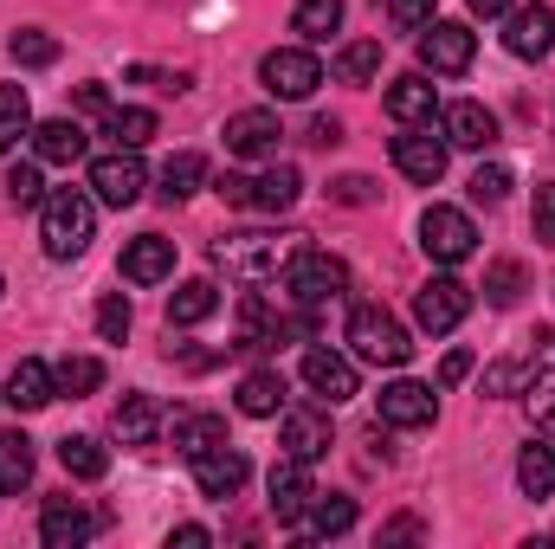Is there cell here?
<instances>
[{
  "instance_id": "7a4b0ae2",
  "label": "cell",
  "mask_w": 555,
  "mask_h": 549,
  "mask_svg": "<svg viewBox=\"0 0 555 549\" xmlns=\"http://www.w3.org/2000/svg\"><path fill=\"white\" fill-rule=\"evenodd\" d=\"M91 233H98V201L85 188H59L39 201V240L52 259H78L91 246Z\"/></svg>"
},
{
  "instance_id": "4dcf8cb0",
  "label": "cell",
  "mask_w": 555,
  "mask_h": 549,
  "mask_svg": "<svg viewBox=\"0 0 555 549\" xmlns=\"http://www.w3.org/2000/svg\"><path fill=\"white\" fill-rule=\"evenodd\" d=\"M33 485V439L26 433H0V498Z\"/></svg>"
},
{
  "instance_id": "484cf974",
  "label": "cell",
  "mask_w": 555,
  "mask_h": 549,
  "mask_svg": "<svg viewBox=\"0 0 555 549\" xmlns=\"http://www.w3.org/2000/svg\"><path fill=\"white\" fill-rule=\"evenodd\" d=\"M168 433H175V446H181V452H188V459H194V452H207V446H220V439H227V420H220V413H175V420H168Z\"/></svg>"
},
{
  "instance_id": "7c38bea8",
  "label": "cell",
  "mask_w": 555,
  "mask_h": 549,
  "mask_svg": "<svg viewBox=\"0 0 555 549\" xmlns=\"http://www.w3.org/2000/svg\"><path fill=\"white\" fill-rule=\"evenodd\" d=\"M304 382H310V395H317L323 408H336V401L362 395L356 362H349V356H336V349H304Z\"/></svg>"
},
{
  "instance_id": "83f0119b",
  "label": "cell",
  "mask_w": 555,
  "mask_h": 549,
  "mask_svg": "<svg viewBox=\"0 0 555 549\" xmlns=\"http://www.w3.org/2000/svg\"><path fill=\"white\" fill-rule=\"evenodd\" d=\"M162 433V401L155 395H130L124 408H117V439L124 446H149Z\"/></svg>"
},
{
  "instance_id": "44dd1931",
  "label": "cell",
  "mask_w": 555,
  "mask_h": 549,
  "mask_svg": "<svg viewBox=\"0 0 555 549\" xmlns=\"http://www.w3.org/2000/svg\"><path fill=\"white\" fill-rule=\"evenodd\" d=\"M446 142H459V149H491V142H498V117H491L478 98L446 104Z\"/></svg>"
},
{
  "instance_id": "30bf717a",
  "label": "cell",
  "mask_w": 555,
  "mask_h": 549,
  "mask_svg": "<svg viewBox=\"0 0 555 549\" xmlns=\"http://www.w3.org/2000/svg\"><path fill=\"white\" fill-rule=\"evenodd\" d=\"M266 491H272V511L278 524H304V511H310V498H317V478H310V459H297V452H284L272 465V478H266Z\"/></svg>"
},
{
  "instance_id": "5bb4252c",
  "label": "cell",
  "mask_w": 555,
  "mask_h": 549,
  "mask_svg": "<svg viewBox=\"0 0 555 549\" xmlns=\"http://www.w3.org/2000/svg\"><path fill=\"white\" fill-rule=\"evenodd\" d=\"M504 46L517 52V59H543L555 46V13L543 0H530V7H511L504 13Z\"/></svg>"
},
{
  "instance_id": "52a82bcc",
  "label": "cell",
  "mask_w": 555,
  "mask_h": 549,
  "mask_svg": "<svg viewBox=\"0 0 555 549\" xmlns=\"http://www.w3.org/2000/svg\"><path fill=\"white\" fill-rule=\"evenodd\" d=\"M472 52H478V33L472 26H459V20H426L420 26V65L426 72H465L472 65Z\"/></svg>"
},
{
  "instance_id": "60d3db41",
  "label": "cell",
  "mask_w": 555,
  "mask_h": 549,
  "mask_svg": "<svg viewBox=\"0 0 555 549\" xmlns=\"http://www.w3.org/2000/svg\"><path fill=\"white\" fill-rule=\"evenodd\" d=\"M336 72H343L349 85H369V78L382 72V39H356V46H343V59H336Z\"/></svg>"
},
{
  "instance_id": "db71d44e",
  "label": "cell",
  "mask_w": 555,
  "mask_h": 549,
  "mask_svg": "<svg viewBox=\"0 0 555 549\" xmlns=\"http://www.w3.org/2000/svg\"><path fill=\"white\" fill-rule=\"evenodd\" d=\"M168 544H188V549H201V544H214V537H207V531H201V524H181V531H175V537H168Z\"/></svg>"
},
{
  "instance_id": "8fae6325",
  "label": "cell",
  "mask_w": 555,
  "mask_h": 549,
  "mask_svg": "<svg viewBox=\"0 0 555 549\" xmlns=\"http://www.w3.org/2000/svg\"><path fill=\"white\" fill-rule=\"evenodd\" d=\"M253 478V465H246V452L240 446H207V452H194V485H201V498H240V485Z\"/></svg>"
},
{
  "instance_id": "f1b7e54d",
  "label": "cell",
  "mask_w": 555,
  "mask_h": 549,
  "mask_svg": "<svg viewBox=\"0 0 555 549\" xmlns=\"http://www.w3.org/2000/svg\"><path fill=\"white\" fill-rule=\"evenodd\" d=\"M59 465H65L72 478H85V485H91V478H104V472H111V452H104L98 439H85V433H65V439H59Z\"/></svg>"
},
{
  "instance_id": "816d5d0a",
  "label": "cell",
  "mask_w": 555,
  "mask_h": 549,
  "mask_svg": "<svg viewBox=\"0 0 555 549\" xmlns=\"http://www.w3.org/2000/svg\"><path fill=\"white\" fill-rule=\"evenodd\" d=\"M304 142H317V149H336V142H343V124H336V117H310V137Z\"/></svg>"
},
{
  "instance_id": "3957f363",
  "label": "cell",
  "mask_w": 555,
  "mask_h": 549,
  "mask_svg": "<svg viewBox=\"0 0 555 549\" xmlns=\"http://www.w3.org/2000/svg\"><path fill=\"white\" fill-rule=\"evenodd\" d=\"M349 349H356L362 362H375V369H401V362L414 356L401 317L382 310V304H356V310H349Z\"/></svg>"
},
{
  "instance_id": "4fadbf2b",
  "label": "cell",
  "mask_w": 555,
  "mask_h": 549,
  "mask_svg": "<svg viewBox=\"0 0 555 549\" xmlns=\"http://www.w3.org/2000/svg\"><path fill=\"white\" fill-rule=\"evenodd\" d=\"M395 168H401L408 181H420V188H433V181L446 175V137H433V130L408 124V130L395 137Z\"/></svg>"
},
{
  "instance_id": "ac0fdd59",
  "label": "cell",
  "mask_w": 555,
  "mask_h": 549,
  "mask_svg": "<svg viewBox=\"0 0 555 549\" xmlns=\"http://www.w3.org/2000/svg\"><path fill=\"white\" fill-rule=\"evenodd\" d=\"M382 420L388 426H433L439 420V395L426 382H388L382 388Z\"/></svg>"
},
{
  "instance_id": "cb8c5ba5",
  "label": "cell",
  "mask_w": 555,
  "mask_h": 549,
  "mask_svg": "<svg viewBox=\"0 0 555 549\" xmlns=\"http://www.w3.org/2000/svg\"><path fill=\"white\" fill-rule=\"evenodd\" d=\"M220 310V291L207 284V278H188L175 297H168V330H194V323H207Z\"/></svg>"
},
{
  "instance_id": "681fc988",
  "label": "cell",
  "mask_w": 555,
  "mask_h": 549,
  "mask_svg": "<svg viewBox=\"0 0 555 549\" xmlns=\"http://www.w3.org/2000/svg\"><path fill=\"white\" fill-rule=\"evenodd\" d=\"M214 194H220L227 207H253V175H220Z\"/></svg>"
},
{
  "instance_id": "5b68a950",
  "label": "cell",
  "mask_w": 555,
  "mask_h": 549,
  "mask_svg": "<svg viewBox=\"0 0 555 549\" xmlns=\"http://www.w3.org/2000/svg\"><path fill=\"white\" fill-rule=\"evenodd\" d=\"M420 246H426L433 266H465V259L478 253V227H472V214H459V207H426V214H420Z\"/></svg>"
},
{
  "instance_id": "11a10c76",
  "label": "cell",
  "mask_w": 555,
  "mask_h": 549,
  "mask_svg": "<svg viewBox=\"0 0 555 549\" xmlns=\"http://www.w3.org/2000/svg\"><path fill=\"white\" fill-rule=\"evenodd\" d=\"M472 13H478V20H504V13H511V0H472Z\"/></svg>"
},
{
  "instance_id": "e0dca14e",
  "label": "cell",
  "mask_w": 555,
  "mask_h": 549,
  "mask_svg": "<svg viewBox=\"0 0 555 549\" xmlns=\"http://www.w3.org/2000/svg\"><path fill=\"white\" fill-rule=\"evenodd\" d=\"M278 439L297 459H323L330 452V413L323 408H284L278 413Z\"/></svg>"
},
{
  "instance_id": "9a60e30c",
  "label": "cell",
  "mask_w": 555,
  "mask_h": 549,
  "mask_svg": "<svg viewBox=\"0 0 555 549\" xmlns=\"http://www.w3.org/2000/svg\"><path fill=\"white\" fill-rule=\"evenodd\" d=\"M220 137H227V149H233V155H246V162H266V155H278V137H284V130H278L272 111H233Z\"/></svg>"
},
{
  "instance_id": "d4e9b609",
  "label": "cell",
  "mask_w": 555,
  "mask_h": 549,
  "mask_svg": "<svg viewBox=\"0 0 555 549\" xmlns=\"http://www.w3.org/2000/svg\"><path fill=\"white\" fill-rule=\"evenodd\" d=\"M382 104H388V117H395V124H433V85H426L420 72L395 78Z\"/></svg>"
},
{
  "instance_id": "277c9868",
  "label": "cell",
  "mask_w": 555,
  "mask_h": 549,
  "mask_svg": "<svg viewBox=\"0 0 555 549\" xmlns=\"http://www.w3.org/2000/svg\"><path fill=\"white\" fill-rule=\"evenodd\" d=\"M284 291L310 310V304H323V297H343L349 291V266L343 259H330V253H317V246H297L291 253V266H284Z\"/></svg>"
},
{
  "instance_id": "4316f807",
  "label": "cell",
  "mask_w": 555,
  "mask_h": 549,
  "mask_svg": "<svg viewBox=\"0 0 555 549\" xmlns=\"http://www.w3.org/2000/svg\"><path fill=\"white\" fill-rule=\"evenodd\" d=\"M240 413H253V420L284 413V375H278V369H253V375L240 382Z\"/></svg>"
},
{
  "instance_id": "8992f818",
  "label": "cell",
  "mask_w": 555,
  "mask_h": 549,
  "mask_svg": "<svg viewBox=\"0 0 555 549\" xmlns=\"http://www.w3.org/2000/svg\"><path fill=\"white\" fill-rule=\"evenodd\" d=\"M259 78H266V91L284 98V104H297V98H310L317 85H323V65H317V52L310 46H278L259 59Z\"/></svg>"
},
{
  "instance_id": "ab89813d",
  "label": "cell",
  "mask_w": 555,
  "mask_h": 549,
  "mask_svg": "<svg viewBox=\"0 0 555 549\" xmlns=\"http://www.w3.org/2000/svg\"><path fill=\"white\" fill-rule=\"evenodd\" d=\"M524 284H530V272H524V266H517V259H498V266H491V272H485V297H491V304H498V310H511V304H517V297H524Z\"/></svg>"
},
{
  "instance_id": "2e32d148",
  "label": "cell",
  "mask_w": 555,
  "mask_h": 549,
  "mask_svg": "<svg viewBox=\"0 0 555 549\" xmlns=\"http://www.w3.org/2000/svg\"><path fill=\"white\" fill-rule=\"evenodd\" d=\"M91 531H98V518L78 498H46V511H39V544L46 549H72V544H85Z\"/></svg>"
},
{
  "instance_id": "d6986e66",
  "label": "cell",
  "mask_w": 555,
  "mask_h": 549,
  "mask_svg": "<svg viewBox=\"0 0 555 549\" xmlns=\"http://www.w3.org/2000/svg\"><path fill=\"white\" fill-rule=\"evenodd\" d=\"M7 408H20V413H39V408H52L59 401V382H52V369L46 362H13V375H7V395H0Z\"/></svg>"
},
{
  "instance_id": "f546056e",
  "label": "cell",
  "mask_w": 555,
  "mask_h": 549,
  "mask_svg": "<svg viewBox=\"0 0 555 549\" xmlns=\"http://www.w3.org/2000/svg\"><path fill=\"white\" fill-rule=\"evenodd\" d=\"M291 26L304 33V46H323V39H336V33H343V0H297Z\"/></svg>"
},
{
  "instance_id": "ee69618b",
  "label": "cell",
  "mask_w": 555,
  "mask_h": 549,
  "mask_svg": "<svg viewBox=\"0 0 555 549\" xmlns=\"http://www.w3.org/2000/svg\"><path fill=\"white\" fill-rule=\"evenodd\" d=\"M504 194H511V168H504V162H485V168L472 175V201H485V207H498Z\"/></svg>"
},
{
  "instance_id": "f35d334b",
  "label": "cell",
  "mask_w": 555,
  "mask_h": 549,
  "mask_svg": "<svg viewBox=\"0 0 555 549\" xmlns=\"http://www.w3.org/2000/svg\"><path fill=\"white\" fill-rule=\"evenodd\" d=\"M7 52H13V65H33V72H39V65H52V59H59V39H52V33H39V26H20V33L7 39Z\"/></svg>"
},
{
  "instance_id": "8d00e7d4",
  "label": "cell",
  "mask_w": 555,
  "mask_h": 549,
  "mask_svg": "<svg viewBox=\"0 0 555 549\" xmlns=\"http://www.w3.org/2000/svg\"><path fill=\"white\" fill-rule=\"evenodd\" d=\"M104 137L117 142V149H142V142L155 137V111H137V104L130 111H111L104 117Z\"/></svg>"
},
{
  "instance_id": "7bdbcfd3",
  "label": "cell",
  "mask_w": 555,
  "mask_h": 549,
  "mask_svg": "<svg viewBox=\"0 0 555 549\" xmlns=\"http://www.w3.org/2000/svg\"><path fill=\"white\" fill-rule=\"evenodd\" d=\"M330 201L369 207V201H382V181H375V175H336V181H330Z\"/></svg>"
},
{
  "instance_id": "7402d4cb",
  "label": "cell",
  "mask_w": 555,
  "mask_h": 549,
  "mask_svg": "<svg viewBox=\"0 0 555 549\" xmlns=\"http://www.w3.org/2000/svg\"><path fill=\"white\" fill-rule=\"evenodd\" d=\"M297 194H304V181H297L291 162H278V168H266V175H253V214H291Z\"/></svg>"
},
{
  "instance_id": "b9f144b4",
  "label": "cell",
  "mask_w": 555,
  "mask_h": 549,
  "mask_svg": "<svg viewBox=\"0 0 555 549\" xmlns=\"http://www.w3.org/2000/svg\"><path fill=\"white\" fill-rule=\"evenodd\" d=\"M7 201H13V207H39V201H46V181H39V168H33V162L7 168Z\"/></svg>"
},
{
  "instance_id": "ffe728a7",
  "label": "cell",
  "mask_w": 555,
  "mask_h": 549,
  "mask_svg": "<svg viewBox=\"0 0 555 549\" xmlns=\"http://www.w3.org/2000/svg\"><path fill=\"white\" fill-rule=\"evenodd\" d=\"M168 272H175V240L137 233V240L124 246V278H130V284H162Z\"/></svg>"
},
{
  "instance_id": "836d02e7",
  "label": "cell",
  "mask_w": 555,
  "mask_h": 549,
  "mask_svg": "<svg viewBox=\"0 0 555 549\" xmlns=\"http://www.w3.org/2000/svg\"><path fill=\"white\" fill-rule=\"evenodd\" d=\"M517 485H524V498H555V446H524V459H517Z\"/></svg>"
},
{
  "instance_id": "74e56055",
  "label": "cell",
  "mask_w": 555,
  "mask_h": 549,
  "mask_svg": "<svg viewBox=\"0 0 555 549\" xmlns=\"http://www.w3.org/2000/svg\"><path fill=\"white\" fill-rule=\"evenodd\" d=\"M530 420H537V433L555 446V369H530Z\"/></svg>"
},
{
  "instance_id": "603a6c76",
  "label": "cell",
  "mask_w": 555,
  "mask_h": 549,
  "mask_svg": "<svg viewBox=\"0 0 555 549\" xmlns=\"http://www.w3.org/2000/svg\"><path fill=\"white\" fill-rule=\"evenodd\" d=\"M33 149H39V162H52V168H72V162L85 155V130H78L72 117H46V124L33 130Z\"/></svg>"
},
{
  "instance_id": "7dc6e473",
  "label": "cell",
  "mask_w": 555,
  "mask_h": 549,
  "mask_svg": "<svg viewBox=\"0 0 555 549\" xmlns=\"http://www.w3.org/2000/svg\"><path fill=\"white\" fill-rule=\"evenodd\" d=\"M388 20H395V33H420L433 20V0H388Z\"/></svg>"
},
{
  "instance_id": "f907efd6",
  "label": "cell",
  "mask_w": 555,
  "mask_h": 549,
  "mask_svg": "<svg viewBox=\"0 0 555 549\" xmlns=\"http://www.w3.org/2000/svg\"><path fill=\"white\" fill-rule=\"evenodd\" d=\"M465 375H472V349H452V356L439 362V388H459Z\"/></svg>"
},
{
  "instance_id": "f5cc1de1",
  "label": "cell",
  "mask_w": 555,
  "mask_h": 549,
  "mask_svg": "<svg viewBox=\"0 0 555 549\" xmlns=\"http://www.w3.org/2000/svg\"><path fill=\"white\" fill-rule=\"evenodd\" d=\"M78 111H91V117H111V98H104V85H78Z\"/></svg>"
},
{
  "instance_id": "6da1fadb",
  "label": "cell",
  "mask_w": 555,
  "mask_h": 549,
  "mask_svg": "<svg viewBox=\"0 0 555 549\" xmlns=\"http://www.w3.org/2000/svg\"><path fill=\"white\" fill-rule=\"evenodd\" d=\"M297 246H304V233H220L214 240V266L227 278H240V284H272L291 266Z\"/></svg>"
},
{
  "instance_id": "c3c4849f",
  "label": "cell",
  "mask_w": 555,
  "mask_h": 549,
  "mask_svg": "<svg viewBox=\"0 0 555 549\" xmlns=\"http://www.w3.org/2000/svg\"><path fill=\"white\" fill-rule=\"evenodd\" d=\"M524 382H530V369H524V362H491V375H485V388H491V395H517Z\"/></svg>"
},
{
  "instance_id": "f6af8a7d",
  "label": "cell",
  "mask_w": 555,
  "mask_h": 549,
  "mask_svg": "<svg viewBox=\"0 0 555 549\" xmlns=\"http://www.w3.org/2000/svg\"><path fill=\"white\" fill-rule=\"evenodd\" d=\"M98 336L104 343H124L130 336V297H104L98 304Z\"/></svg>"
},
{
  "instance_id": "d6a6232c",
  "label": "cell",
  "mask_w": 555,
  "mask_h": 549,
  "mask_svg": "<svg viewBox=\"0 0 555 549\" xmlns=\"http://www.w3.org/2000/svg\"><path fill=\"white\" fill-rule=\"evenodd\" d=\"M304 518H310V537H343V531H356V498H343V491L323 498V491H317Z\"/></svg>"
},
{
  "instance_id": "9c48e42d",
  "label": "cell",
  "mask_w": 555,
  "mask_h": 549,
  "mask_svg": "<svg viewBox=\"0 0 555 549\" xmlns=\"http://www.w3.org/2000/svg\"><path fill=\"white\" fill-rule=\"evenodd\" d=\"M91 188H98V201H104V207H137L142 188H149V175H142L137 149L98 155V162H91Z\"/></svg>"
},
{
  "instance_id": "ba28073f",
  "label": "cell",
  "mask_w": 555,
  "mask_h": 549,
  "mask_svg": "<svg viewBox=\"0 0 555 549\" xmlns=\"http://www.w3.org/2000/svg\"><path fill=\"white\" fill-rule=\"evenodd\" d=\"M465 310H472V284H459V278H426L414 297V317L426 336H446V330H459L465 323Z\"/></svg>"
},
{
  "instance_id": "e575fe53",
  "label": "cell",
  "mask_w": 555,
  "mask_h": 549,
  "mask_svg": "<svg viewBox=\"0 0 555 549\" xmlns=\"http://www.w3.org/2000/svg\"><path fill=\"white\" fill-rule=\"evenodd\" d=\"M52 382H59V395L85 401V395H98V388H104V362H98V356H65V362L52 369Z\"/></svg>"
},
{
  "instance_id": "bcb514c9",
  "label": "cell",
  "mask_w": 555,
  "mask_h": 549,
  "mask_svg": "<svg viewBox=\"0 0 555 549\" xmlns=\"http://www.w3.org/2000/svg\"><path fill=\"white\" fill-rule=\"evenodd\" d=\"M530 227H537V240H543V246H555V181H543V188H537Z\"/></svg>"
},
{
  "instance_id": "d590c367",
  "label": "cell",
  "mask_w": 555,
  "mask_h": 549,
  "mask_svg": "<svg viewBox=\"0 0 555 549\" xmlns=\"http://www.w3.org/2000/svg\"><path fill=\"white\" fill-rule=\"evenodd\" d=\"M33 130V104H26V85H0V155Z\"/></svg>"
},
{
  "instance_id": "1f68e13d",
  "label": "cell",
  "mask_w": 555,
  "mask_h": 549,
  "mask_svg": "<svg viewBox=\"0 0 555 549\" xmlns=\"http://www.w3.org/2000/svg\"><path fill=\"white\" fill-rule=\"evenodd\" d=\"M201 181H207V162H201L194 149H181V155L162 162V188H155V194H162V201H188Z\"/></svg>"
}]
</instances>
